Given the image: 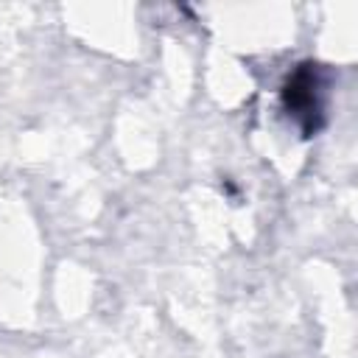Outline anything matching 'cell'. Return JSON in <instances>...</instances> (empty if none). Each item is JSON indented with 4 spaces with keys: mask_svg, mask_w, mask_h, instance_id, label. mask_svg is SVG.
I'll list each match as a JSON object with an SVG mask.
<instances>
[{
    "mask_svg": "<svg viewBox=\"0 0 358 358\" xmlns=\"http://www.w3.org/2000/svg\"><path fill=\"white\" fill-rule=\"evenodd\" d=\"M319 90H322V81H319V70L316 64H302L291 78L288 84L282 87V103L288 112H294L299 120H302V129L305 134L316 131V120L322 115V101H319Z\"/></svg>",
    "mask_w": 358,
    "mask_h": 358,
    "instance_id": "1",
    "label": "cell"
}]
</instances>
